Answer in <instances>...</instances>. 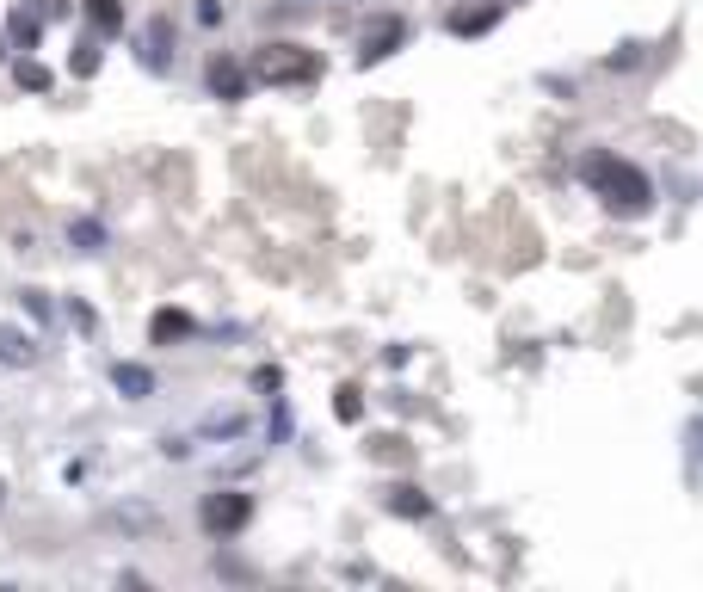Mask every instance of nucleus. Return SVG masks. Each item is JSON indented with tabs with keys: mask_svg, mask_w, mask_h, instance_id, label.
Instances as JSON below:
<instances>
[{
	"mask_svg": "<svg viewBox=\"0 0 703 592\" xmlns=\"http://www.w3.org/2000/svg\"><path fill=\"white\" fill-rule=\"evenodd\" d=\"M586 185H599V192L617 204V210H648V179L629 167V161H617V155H592L586 161Z\"/></svg>",
	"mask_w": 703,
	"mask_h": 592,
	"instance_id": "1",
	"label": "nucleus"
},
{
	"mask_svg": "<svg viewBox=\"0 0 703 592\" xmlns=\"http://www.w3.org/2000/svg\"><path fill=\"white\" fill-rule=\"evenodd\" d=\"M253 74H259V81H272V87L315 81V74H321V56L303 50V44H266V50L253 56Z\"/></svg>",
	"mask_w": 703,
	"mask_h": 592,
	"instance_id": "2",
	"label": "nucleus"
},
{
	"mask_svg": "<svg viewBox=\"0 0 703 592\" xmlns=\"http://www.w3.org/2000/svg\"><path fill=\"white\" fill-rule=\"evenodd\" d=\"M247 512H253L247 494H210V500H204V531H210V537H229V531L247 525Z\"/></svg>",
	"mask_w": 703,
	"mask_h": 592,
	"instance_id": "3",
	"label": "nucleus"
},
{
	"mask_svg": "<svg viewBox=\"0 0 703 592\" xmlns=\"http://www.w3.org/2000/svg\"><path fill=\"white\" fill-rule=\"evenodd\" d=\"M210 87H216V99H241V87H247V74H241V62H229V56H216V62H210Z\"/></svg>",
	"mask_w": 703,
	"mask_h": 592,
	"instance_id": "4",
	"label": "nucleus"
},
{
	"mask_svg": "<svg viewBox=\"0 0 703 592\" xmlns=\"http://www.w3.org/2000/svg\"><path fill=\"white\" fill-rule=\"evenodd\" d=\"M142 62H155V68L167 62V19H155V31L142 37Z\"/></svg>",
	"mask_w": 703,
	"mask_h": 592,
	"instance_id": "5",
	"label": "nucleus"
},
{
	"mask_svg": "<svg viewBox=\"0 0 703 592\" xmlns=\"http://www.w3.org/2000/svg\"><path fill=\"white\" fill-rule=\"evenodd\" d=\"M87 19H93L99 31H118V25H124V7H118V0H93V7H87Z\"/></svg>",
	"mask_w": 703,
	"mask_h": 592,
	"instance_id": "6",
	"label": "nucleus"
},
{
	"mask_svg": "<svg viewBox=\"0 0 703 592\" xmlns=\"http://www.w3.org/2000/svg\"><path fill=\"white\" fill-rule=\"evenodd\" d=\"M185 333H192V321H185V315H155V340H185Z\"/></svg>",
	"mask_w": 703,
	"mask_h": 592,
	"instance_id": "7",
	"label": "nucleus"
},
{
	"mask_svg": "<svg viewBox=\"0 0 703 592\" xmlns=\"http://www.w3.org/2000/svg\"><path fill=\"white\" fill-rule=\"evenodd\" d=\"M118 389H130V395H148V389H155V377H148V370H136V364H118Z\"/></svg>",
	"mask_w": 703,
	"mask_h": 592,
	"instance_id": "8",
	"label": "nucleus"
},
{
	"mask_svg": "<svg viewBox=\"0 0 703 592\" xmlns=\"http://www.w3.org/2000/svg\"><path fill=\"white\" fill-rule=\"evenodd\" d=\"M395 37H401V25H377V37H364V62H370V56H389Z\"/></svg>",
	"mask_w": 703,
	"mask_h": 592,
	"instance_id": "9",
	"label": "nucleus"
},
{
	"mask_svg": "<svg viewBox=\"0 0 703 592\" xmlns=\"http://www.w3.org/2000/svg\"><path fill=\"white\" fill-rule=\"evenodd\" d=\"M389 506H395V512H420V518H426V494H420V488H395V500H389Z\"/></svg>",
	"mask_w": 703,
	"mask_h": 592,
	"instance_id": "10",
	"label": "nucleus"
},
{
	"mask_svg": "<svg viewBox=\"0 0 703 592\" xmlns=\"http://www.w3.org/2000/svg\"><path fill=\"white\" fill-rule=\"evenodd\" d=\"M19 87H25V93H44V87H50V68L25 62V68H19Z\"/></svg>",
	"mask_w": 703,
	"mask_h": 592,
	"instance_id": "11",
	"label": "nucleus"
},
{
	"mask_svg": "<svg viewBox=\"0 0 703 592\" xmlns=\"http://www.w3.org/2000/svg\"><path fill=\"white\" fill-rule=\"evenodd\" d=\"M494 25V13H457L451 19V31H488Z\"/></svg>",
	"mask_w": 703,
	"mask_h": 592,
	"instance_id": "12",
	"label": "nucleus"
},
{
	"mask_svg": "<svg viewBox=\"0 0 703 592\" xmlns=\"http://www.w3.org/2000/svg\"><path fill=\"white\" fill-rule=\"evenodd\" d=\"M0 346H7V358H19V364H25V358H31V346H25V340H19V333H0Z\"/></svg>",
	"mask_w": 703,
	"mask_h": 592,
	"instance_id": "13",
	"label": "nucleus"
},
{
	"mask_svg": "<svg viewBox=\"0 0 703 592\" xmlns=\"http://www.w3.org/2000/svg\"><path fill=\"white\" fill-rule=\"evenodd\" d=\"M340 420H358V389H340Z\"/></svg>",
	"mask_w": 703,
	"mask_h": 592,
	"instance_id": "14",
	"label": "nucleus"
},
{
	"mask_svg": "<svg viewBox=\"0 0 703 592\" xmlns=\"http://www.w3.org/2000/svg\"><path fill=\"white\" fill-rule=\"evenodd\" d=\"M31 7H37V13H62V0H31Z\"/></svg>",
	"mask_w": 703,
	"mask_h": 592,
	"instance_id": "15",
	"label": "nucleus"
},
{
	"mask_svg": "<svg viewBox=\"0 0 703 592\" xmlns=\"http://www.w3.org/2000/svg\"><path fill=\"white\" fill-rule=\"evenodd\" d=\"M0 494H7V488H0Z\"/></svg>",
	"mask_w": 703,
	"mask_h": 592,
	"instance_id": "16",
	"label": "nucleus"
}]
</instances>
